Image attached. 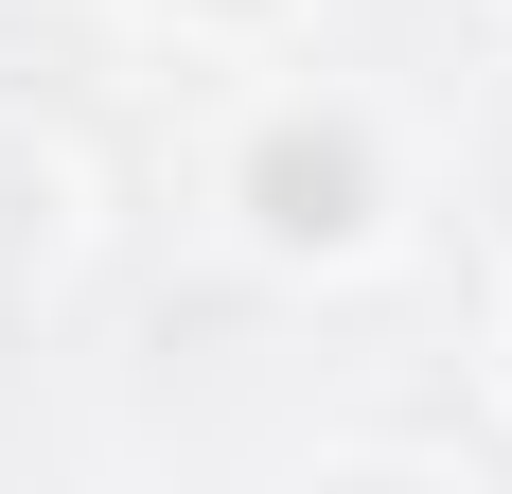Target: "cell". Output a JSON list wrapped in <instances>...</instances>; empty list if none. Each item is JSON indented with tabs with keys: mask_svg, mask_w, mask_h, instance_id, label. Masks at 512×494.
Returning a JSON list of instances; mask_svg holds the SVG:
<instances>
[{
	"mask_svg": "<svg viewBox=\"0 0 512 494\" xmlns=\"http://www.w3.org/2000/svg\"><path fill=\"white\" fill-rule=\"evenodd\" d=\"M265 230H301V247L354 230V142H265Z\"/></svg>",
	"mask_w": 512,
	"mask_h": 494,
	"instance_id": "cell-1",
	"label": "cell"
},
{
	"mask_svg": "<svg viewBox=\"0 0 512 494\" xmlns=\"http://www.w3.org/2000/svg\"><path fill=\"white\" fill-rule=\"evenodd\" d=\"M36 247H53V159H18V142H0V283H18Z\"/></svg>",
	"mask_w": 512,
	"mask_h": 494,
	"instance_id": "cell-2",
	"label": "cell"
}]
</instances>
